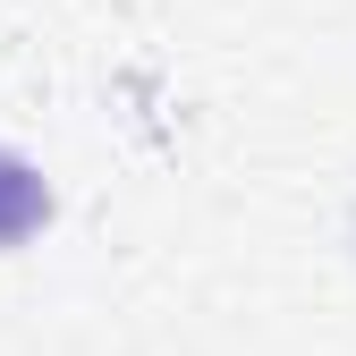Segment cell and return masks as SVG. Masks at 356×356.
<instances>
[{"instance_id": "1", "label": "cell", "mask_w": 356, "mask_h": 356, "mask_svg": "<svg viewBox=\"0 0 356 356\" xmlns=\"http://www.w3.org/2000/svg\"><path fill=\"white\" fill-rule=\"evenodd\" d=\"M42 220H51V187H42V170L17 161V153H0V246L34 238Z\"/></svg>"}]
</instances>
